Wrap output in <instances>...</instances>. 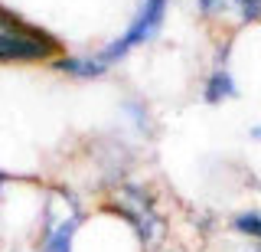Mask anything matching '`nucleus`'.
Segmentation results:
<instances>
[{
    "mask_svg": "<svg viewBox=\"0 0 261 252\" xmlns=\"http://www.w3.org/2000/svg\"><path fill=\"white\" fill-rule=\"evenodd\" d=\"M163 10H167V0H141V13H137L134 27H130L124 36L114 39L108 50H101L98 56H92V59L62 62V69H72V72H79V76H98V72H105L111 62H118L121 56H127L134 46H141L144 39L157 36V30L163 23Z\"/></svg>",
    "mask_w": 261,
    "mask_h": 252,
    "instance_id": "f257e3e1",
    "label": "nucleus"
},
{
    "mask_svg": "<svg viewBox=\"0 0 261 252\" xmlns=\"http://www.w3.org/2000/svg\"><path fill=\"white\" fill-rule=\"evenodd\" d=\"M56 53H59V43L53 39V33L0 7V62H39Z\"/></svg>",
    "mask_w": 261,
    "mask_h": 252,
    "instance_id": "f03ea898",
    "label": "nucleus"
},
{
    "mask_svg": "<svg viewBox=\"0 0 261 252\" xmlns=\"http://www.w3.org/2000/svg\"><path fill=\"white\" fill-rule=\"evenodd\" d=\"M228 95H235V82L225 76V72H216V76L206 82V99L219 102V99H228Z\"/></svg>",
    "mask_w": 261,
    "mask_h": 252,
    "instance_id": "7ed1b4c3",
    "label": "nucleus"
},
{
    "mask_svg": "<svg viewBox=\"0 0 261 252\" xmlns=\"http://www.w3.org/2000/svg\"><path fill=\"white\" fill-rule=\"evenodd\" d=\"M235 226H239L242 233H251V236H261V213H242L235 219Z\"/></svg>",
    "mask_w": 261,
    "mask_h": 252,
    "instance_id": "20e7f679",
    "label": "nucleus"
},
{
    "mask_svg": "<svg viewBox=\"0 0 261 252\" xmlns=\"http://www.w3.org/2000/svg\"><path fill=\"white\" fill-rule=\"evenodd\" d=\"M242 10H245V20H258L261 17V0H239Z\"/></svg>",
    "mask_w": 261,
    "mask_h": 252,
    "instance_id": "39448f33",
    "label": "nucleus"
},
{
    "mask_svg": "<svg viewBox=\"0 0 261 252\" xmlns=\"http://www.w3.org/2000/svg\"><path fill=\"white\" fill-rule=\"evenodd\" d=\"M222 4H225V0H199V7H202V10H206V13L219 10V7H222Z\"/></svg>",
    "mask_w": 261,
    "mask_h": 252,
    "instance_id": "423d86ee",
    "label": "nucleus"
},
{
    "mask_svg": "<svg viewBox=\"0 0 261 252\" xmlns=\"http://www.w3.org/2000/svg\"><path fill=\"white\" fill-rule=\"evenodd\" d=\"M0 184H4V177H0Z\"/></svg>",
    "mask_w": 261,
    "mask_h": 252,
    "instance_id": "0eeeda50",
    "label": "nucleus"
}]
</instances>
